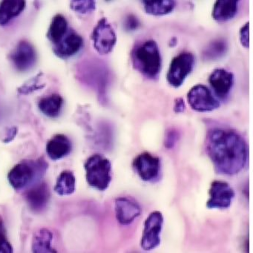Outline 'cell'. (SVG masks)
I'll use <instances>...</instances> for the list:
<instances>
[{
    "instance_id": "obj_7",
    "label": "cell",
    "mask_w": 253,
    "mask_h": 253,
    "mask_svg": "<svg viewBox=\"0 0 253 253\" xmlns=\"http://www.w3.org/2000/svg\"><path fill=\"white\" fill-rule=\"evenodd\" d=\"M164 225V216L159 211H152L144 223L142 235L141 245L143 250L151 251L161 244V235Z\"/></svg>"
},
{
    "instance_id": "obj_2",
    "label": "cell",
    "mask_w": 253,
    "mask_h": 253,
    "mask_svg": "<svg viewBox=\"0 0 253 253\" xmlns=\"http://www.w3.org/2000/svg\"><path fill=\"white\" fill-rule=\"evenodd\" d=\"M131 56L134 69L148 79H158L162 66V57L155 41L150 40L136 45Z\"/></svg>"
},
{
    "instance_id": "obj_1",
    "label": "cell",
    "mask_w": 253,
    "mask_h": 253,
    "mask_svg": "<svg viewBox=\"0 0 253 253\" xmlns=\"http://www.w3.org/2000/svg\"><path fill=\"white\" fill-rule=\"evenodd\" d=\"M207 152L218 174H238L247 164L248 149L244 139L232 130L214 128L207 137Z\"/></svg>"
},
{
    "instance_id": "obj_20",
    "label": "cell",
    "mask_w": 253,
    "mask_h": 253,
    "mask_svg": "<svg viewBox=\"0 0 253 253\" xmlns=\"http://www.w3.org/2000/svg\"><path fill=\"white\" fill-rule=\"evenodd\" d=\"M69 30L67 19L63 14H57L53 17L50 23L47 38L53 45H56L64 38Z\"/></svg>"
},
{
    "instance_id": "obj_23",
    "label": "cell",
    "mask_w": 253,
    "mask_h": 253,
    "mask_svg": "<svg viewBox=\"0 0 253 253\" xmlns=\"http://www.w3.org/2000/svg\"><path fill=\"white\" fill-rule=\"evenodd\" d=\"M53 235L49 230L42 229L35 234L32 241V251L34 253H57L51 247Z\"/></svg>"
},
{
    "instance_id": "obj_30",
    "label": "cell",
    "mask_w": 253,
    "mask_h": 253,
    "mask_svg": "<svg viewBox=\"0 0 253 253\" xmlns=\"http://www.w3.org/2000/svg\"><path fill=\"white\" fill-rule=\"evenodd\" d=\"M176 140H177V135H176L175 132L173 131H170L167 135L166 146L168 148H172L174 146Z\"/></svg>"
},
{
    "instance_id": "obj_3",
    "label": "cell",
    "mask_w": 253,
    "mask_h": 253,
    "mask_svg": "<svg viewBox=\"0 0 253 253\" xmlns=\"http://www.w3.org/2000/svg\"><path fill=\"white\" fill-rule=\"evenodd\" d=\"M47 167L42 159L19 163L8 172V181L15 190L26 189L43 175Z\"/></svg>"
},
{
    "instance_id": "obj_16",
    "label": "cell",
    "mask_w": 253,
    "mask_h": 253,
    "mask_svg": "<svg viewBox=\"0 0 253 253\" xmlns=\"http://www.w3.org/2000/svg\"><path fill=\"white\" fill-rule=\"evenodd\" d=\"M72 151V143L67 136L57 134L51 137L46 144V153L52 161L66 158Z\"/></svg>"
},
{
    "instance_id": "obj_9",
    "label": "cell",
    "mask_w": 253,
    "mask_h": 253,
    "mask_svg": "<svg viewBox=\"0 0 253 253\" xmlns=\"http://www.w3.org/2000/svg\"><path fill=\"white\" fill-rule=\"evenodd\" d=\"M9 59L13 66L20 72L30 71L38 61L36 49L31 42L21 41L11 51Z\"/></svg>"
},
{
    "instance_id": "obj_21",
    "label": "cell",
    "mask_w": 253,
    "mask_h": 253,
    "mask_svg": "<svg viewBox=\"0 0 253 253\" xmlns=\"http://www.w3.org/2000/svg\"><path fill=\"white\" fill-rule=\"evenodd\" d=\"M145 11L154 16H164L172 12L176 6L173 0H147L142 1Z\"/></svg>"
},
{
    "instance_id": "obj_24",
    "label": "cell",
    "mask_w": 253,
    "mask_h": 253,
    "mask_svg": "<svg viewBox=\"0 0 253 253\" xmlns=\"http://www.w3.org/2000/svg\"><path fill=\"white\" fill-rule=\"evenodd\" d=\"M227 51V44L223 41H216L210 43L203 51V57L206 60H214L225 54Z\"/></svg>"
},
{
    "instance_id": "obj_5",
    "label": "cell",
    "mask_w": 253,
    "mask_h": 253,
    "mask_svg": "<svg viewBox=\"0 0 253 253\" xmlns=\"http://www.w3.org/2000/svg\"><path fill=\"white\" fill-rule=\"evenodd\" d=\"M195 65V57L192 53L183 52L174 57L170 63L167 79L174 88L183 85L186 78L192 72Z\"/></svg>"
},
{
    "instance_id": "obj_18",
    "label": "cell",
    "mask_w": 253,
    "mask_h": 253,
    "mask_svg": "<svg viewBox=\"0 0 253 253\" xmlns=\"http://www.w3.org/2000/svg\"><path fill=\"white\" fill-rule=\"evenodd\" d=\"M238 1L236 0H218L213 7L212 17L220 23L232 20L238 13Z\"/></svg>"
},
{
    "instance_id": "obj_12",
    "label": "cell",
    "mask_w": 253,
    "mask_h": 253,
    "mask_svg": "<svg viewBox=\"0 0 253 253\" xmlns=\"http://www.w3.org/2000/svg\"><path fill=\"white\" fill-rule=\"evenodd\" d=\"M82 37L74 29H69L67 34L58 44L54 45L53 51L59 58L68 59L76 55L84 47Z\"/></svg>"
},
{
    "instance_id": "obj_22",
    "label": "cell",
    "mask_w": 253,
    "mask_h": 253,
    "mask_svg": "<svg viewBox=\"0 0 253 253\" xmlns=\"http://www.w3.org/2000/svg\"><path fill=\"white\" fill-rule=\"evenodd\" d=\"M76 189V178L70 171H63L58 176L54 186V191L57 195L68 196L72 195Z\"/></svg>"
},
{
    "instance_id": "obj_31",
    "label": "cell",
    "mask_w": 253,
    "mask_h": 253,
    "mask_svg": "<svg viewBox=\"0 0 253 253\" xmlns=\"http://www.w3.org/2000/svg\"><path fill=\"white\" fill-rule=\"evenodd\" d=\"M17 132V128L16 127H11V128L8 130V132H7L6 135H5V138H4V142L5 143H9L11 140H14Z\"/></svg>"
},
{
    "instance_id": "obj_19",
    "label": "cell",
    "mask_w": 253,
    "mask_h": 253,
    "mask_svg": "<svg viewBox=\"0 0 253 253\" xmlns=\"http://www.w3.org/2000/svg\"><path fill=\"white\" fill-rule=\"evenodd\" d=\"M63 98L57 94L42 97L38 103V109L41 113L50 118H56L60 116L63 106Z\"/></svg>"
},
{
    "instance_id": "obj_10",
    "label": "cell",
    "mask_w": 253,
    "mask_h": 253,
    "mask_svg": "<svg viewBox=\"0 0 253 253\" xmlns=\"http://www.w3.org/2000/svg\"><path fill=\"white\" fill-rule=\"evenodd\" d=\"M132 166L134 171L144 181L156 180L161 174V159L149 152L137 155L133 161Z\"/></svg>"
},
{
    "instance_id": "obj_8",
    "label": "cell",
    "mask_w": 253,
    "mask_h": 253,
    "mask_svg": "<svg viewBox=\"0 0 253 253\" xmlns=\"http://www.w3.org/2000/svg\"><path fill=\"white\" fill-rule=\"evenodd\" d=\"M187 100L191 108L198 112H212L220 106L211 90L204 85L192 87L188 92Z\"/></svg>"
},
{
    "instance_id": "obj_17",
    "label": "cell",
    "mask_w": 253,
    "mask_h": 253,
    "mask_svg": "<svg viewBox=\"0 0 253 253\" xmlns=\"http://www.w3.org/2000/svg\"><path fill=\"white\" fill-rule=\"evenodd\" d=\"M26 7L23 0H4L0 2V26H5L20 16Z\"/></svg>"
},
{
    "instance_id": "obj_26",
    "label": "cell",
    "mask_w": 253,
    "mask_h": 253,
    "mask_svg": "<svg viewBox=\"0 0 253 253\" xmlns=\"http://www.w3.org/2000/svg\"><path fill=\"white\" fill-rule=\"evenodd\" d=\"M13 253L11 244L7 238L5 228L2 220H0V253Z\"/></svg>"
},
{
    "instance_id": "obj_27",
    "label": "cell",
    "mask_w": 253,
    "mask_h": 253,
    "mask_svg": "<svg viewBox=\"0 0 253 253\" xmlns=\"http://www.w3.org/2000/svg\"><path fill=\"white\" fill-rule=\"evenodd\" d=\"M240 41L243 46L249 48V23H246L240 30Z\"/></svg>"
},
{
    "instance_id": "obj_25",
    "label": "cell",
    "mask_w": 253,
    "mask_h": 253,
    "mask_svg": "<svg viewBox=\"0 0 253 253\" xmlns=\"http://www.w3.org/2000/svg\"><path fill=\"white\" fill-rule=\"evenodd\" d=\"M70 8L78 14H87L96 9V2L92 0H78L72 1Z\"/></svg>"
},
{
    "instance_id": "obj_15",
    "label": "cell",
    "mask_w": 253,
    "mask_h": 253,
    "mask_svg": "<svg viewBox=\"0 0 253 253\" xmlns=\"http://www.w3.org/2000/svg\"><path fill=\"white\" fill-rule=\"evenodd\" d=\"M50 199V190L45 183L32 186L26 194L28 205L32 211L39 212L48 205Z\"/></svg>"
},
{
    "instance_id": "obj_11",
    "label": "cell",
    "mask_w": 253,
    "mask_h": 253,
    "mask_svg": "<svg viewBox=\"0 0 253 253\" xmlns=\"http://www.w3.org/2000/svg\"><path fill=\"white\" fill-rule=\"evenodd\" d=\"M233 189L229 183L222 180H214L210 189V199L207 203L209 209L226 210L229 208L235 198Z\"/></svg>"
},
{
    "instance_id": "obj_13",
    "label": "cell",
    "mask_w": 253,
    "mask_h": 253,
    "mask_svg": "<svg viewBox=\"0 0 253 253\" xmlns=\"http://www.w3.org/2000/svg\"><path fill=\"white\" fill-rule=\"evenodd\" d=\"M209 83L216 97L223 100L227 98L233 87L234 75L225 69H215L210 75Z\"/></svg>"
},
{
    "instance_id": "obj_14",
    "label": "cell",
    "mask_w": 253,
    "mask_h": 253,
    "mask_svg": "<svg viewBox=\"0 0 253 253\" xmlns=\"http://www.w3.org/2000/svg\"><path fill=\"white\" fill-rule=\"evenodd\" d=\"M115 214L121 224L129 225L141 214L138 203L128 198H118L115 200Z\"/></svg>"
},
{
    "instance_id": "obj_4",
    "label": "cell",
    "mask_w": 253,
    "mask_h": 253,
    "mask_svg": "<svg viewBox=\"0 0 253 253\" xmlns=\"http://www.w3.org/2000/svg\"><path fill=\"white\" fill-rule=\"evenodd\" d=\"M85 178L90 186L99 191H105L112 181V164L103 155L95 154L84 164Z\"/></svg>"
},
{
    "instance_id": "obj_6",
    "label": "cell",
    "mask_w": 253,
    "mask_h": 253,
    "mask_svg": "<svg viewBox=\"0 0 253 253\" xmlns=\"http://www.w3.org/2000/svg\"><path fill=\"white\" fill-rule=\"evenodd\" d=\"M91 38L94 49L103 55L112 52L116 45V34L106 18L100 19L97 22Z\"/></svg>"
},
{
    "instance_id": "obj_28",
    "label": "cell",
    "mask_w": 253,
    "mask_h": 253,
    "mask_svg": "<svg viewBox=\"0 0 253 253\" xmlns=\"http://www.w3.org/2000/svg\"><path fill=\"white\" fill-rule=\"evenodd\" d=\"M139 25H140V23H139L138 20L134 16H129L126 20V28L128 30H134V29L139 27Z\"/></svg>"
},
{
    "instance_id": "obj_29",
    "label": "cell",
    "mask_w": 253,
    "mask_h": 253,
    "mask_svg": "<svg viewBox=\"0 0 253 253\" xmlns=\"http://www.w3.org/2000/svg\"><path fill=\"white\" fill-rule=\"evenodd\" d=\"M185 109H186V105H185L184 100L183 98L175 99L174 103V111L176 113H181V112H184Z\"/></svg>"
}]
</instances>
